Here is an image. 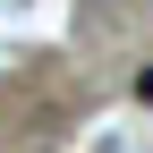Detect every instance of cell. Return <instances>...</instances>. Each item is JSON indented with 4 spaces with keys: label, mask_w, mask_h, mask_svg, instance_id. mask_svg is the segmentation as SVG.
<instances>
[{
    "label": "cell",
    "mask_w": 153,
    "mask_h": 153,
    "mask_svg": "<svg viewBox=\"0 0 153 153\" xmlns=\"http://www.w3.org/2000/svg\"><path fill=\"white\" fill-rule=\"evenodd\" d=\"M136 94H145V102H153V68H145V76H136Z\"/></svg>",
    "instance_id": "cell-1"
}]
</instances>
